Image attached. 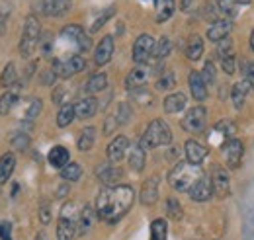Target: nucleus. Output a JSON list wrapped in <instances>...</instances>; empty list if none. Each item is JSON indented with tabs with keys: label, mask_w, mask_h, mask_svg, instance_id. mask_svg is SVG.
<instances>
[{
	"label": "nucleus",
	"mask_w": 254,
	"mask_h": 240,
	"mask_svg": "<svg viewBox=\"0 0 254 240\" xmlns=\"http://www.w3.org/2000/svg\"><path fill=\"white\" fill-rule=\"evenodd\" d=\"M135 191L131 185L104 187L96 199V215L106 223H118L131 209Z\"/></svg>",
	"instance_id": "obj_1"
},
{
	"label": "nucleus",
	"mask_w": 254,
	"mask_h": 240,
	"mask_svg": "<svg viewBox=\"0 0 254 240\" xmlns=\"http://www.w3.org/2000/svg\"><path fill=\"white\" fill-rule=\"evenodd\" d=\"M203 172L199 166H193L190 162H178L170 174H168V181L176 191H190L191 187L201 180Z\"/></svg>",
	"instance_id": "obj_2"
},
{
	"label": "nucleus",
	"mask_w": 254,
	"mask_h": 240,
	"mask_svg": "<svg viewBox=\"0 0 254 240\" xmlns=\"http://www.w3.org/2000/svg\"><path fill=\"white\" fill-rule=\"evenodd\" d=\"M172 141V131L168 127V123L162 120L151 121L139 141V145L143 149H157V147H164V145H170Z\"/></svg>",
	"instance_id": "obj_3"
},
{
	"label": "nucleus",
	"mask_w": 254,
	"mask_h": 240,
	"mask_svg": "<svg viewBox=\"0 0 254 240\" xmlns=\"http://www.w3.org/2000/svg\"><path fill=\"white\" fill-rule=\"evenodd\" d=\"M39 37H41V26H39L37 18L35 16H28V20L24 24L22 41H20V53H22V57H32L35 47L39 45Z\"/></svg>",
	"instance_id": "obj_4"
},
{
	"label": "nucleus",
	"mask_w": 254,
	"mask_h": 240,
	"mask_svg": "<svg viewBox=\"0 0 254 240\" xmlns=\"http://www.w3.org/2000/svg\"><path fill=\"white\" fill-rule=\"evenodd\" d=\"M86 68V60L82 55H72L68 59H55L51 70L59 76V78H70L78 72H82Z\"/></svg>",
	"instance_id": "obj_5"
},
{
	"label": "nucleus",
	"mask_w": 254,
	"mask_h": 240,
	"mask_svg": "<svg viewBox=\"0 0 254 240\" xmlns=\"http://www.w3.org/2000/svg\"><path fill=\"white\" fill-rule=\"evenodd\" d=\"M205 125H207V110L203 106L191 108L182 120V127L188 133H201L205 129Z\"/></svg>",
	"instance_id": "obj_6"
},
{
	"label": "nucleus",
	"mask_w": 254,
	"mask_h": 240,
	"mask_svg": "<svg viewBox=\"0 0 254 240\" xmlns=\"http://www.w3.org/2000/svg\"><path fill=\"white\" fill-rule=\"evenodd\" d=\"M155 53V39L149 33H143L135 39L133 43V60L137 64H145L147 60L151 59V55Z\"/></svg>",
	"instance_id": "obj_7"
},
{
	"label": "nucleus",
	"mask_w": 254,
	"mask_h": 240,
	"mask_svg": "<svg viewBox=\"0 0 254 240\" xmlns=\"http://www.w3.org/2000/svg\"><path fill=\"white\" fill-rule=\"evenodd\" d=\"M209 180H211V185H213V193L217 197H227L231 193V178H229L227 168H223L219 164L213 166Z\"/></svg>",
	"instance_id": "obj_8"
},
{
	"label": "nucleus",
	"mask_w": 254,
	"mask_h": 240,
	"mask_svg": "<svg viewBox=\"0 0 254 240\" xmlns=\"http://www.w3.org/2000/svg\"><path fill=\"white\" fill-rule=\"evenodd\" d=\"M149 76H151V68L149 66H145V64H139V66H135L129 74H127L126 78V86L127 90H139V88H143L145 84H147V80H149Z\"/></svg>",
	"instance_id": "obj_9"
},
{
	"label": "nucleus",
	"mask_w": 254,
	"mask_h": 240,
	"mask_svg": "<svg viewBox=\"0 0 254 240\" xmlns=\"http://www.w3.org/2000/svg\"><path fill=\"white\" fill-rule=\"evenodd\" d=\"M184 152H186V160L193 164V166H199L203 160H205V156H207V147H203L201 143H197V141H186V147H184Z\"/></svg>",
	"instance_id": "obj_10"
},
{
	"label": "nucleus",
	"mask_w": 254,
	"mask_h": 240,
	"mask_svg": "<svg viewBox=\"0 0 254 240\" xmlns=\"http://www.w3.org/2000/svg\"><path fill=\"white\" fill-rule=\"evenodd\" d=\"M243 154H245V147L239 139H231L227 141L225 145V158H227V164L231 168H239L241 160H243Z\"/></svg>",
	"instance_id": "obj_11"
},
{
	"label": "nucleus",
	"mask_w": 254,
	"mask_h": 240,
	"mask_svg": "<svg viewBox=\"0 0 254 240\" xmlns=\"http://www.w3.org/2000/svg\"><path fill=\"white\" fill-rule=\"evenodd\" d=\"M188 193H190L191 201H199V203H201V201L211 199V195H213V185H211V180H209L207 176H201V180L197 181Z\"/></svg>",
	"instance_id": "obj_12"
},
{
	"label": "nucleus",
	"mask_w": 254,
	"mask_h": 240,
	"mask_svg": "<svg viewBox=\"0 0 254 240\" xmlns=\"http://www.w3.org/2000/svg\"><path fill=\"white\" fill-rule=\"evenodd\" d=\"M76 217H68V215H61L59 223H57V240H72L76 235Z\"/></svg>",
	"instance_id": "obj_13"
},
{
	"label": "nucleus",
	"mask_w": 254,
	"mask_h": 240,
	"mask_svg": "<svg viewBox=\"0 0 254 240\" xmlns=\"http://www.w3.org/2000/svg\"><path fill=\"white\" fill-rule=\"evenodd\" d=\"M139 197H141L143 205H155L157 203V199H159V176H153L143 183Z\"/></svg>",
	"instance_id": "obj_14"
},
{
	"label": "nucleus",
	"mask_w": 254,
	"mask_h": 240,
	"mask_svg": "<svg viewBox=\"0 0 254 240\" xmlns=\"http://www.w3.org/2000/svg\"><path fill=\"white\" fill-rule=\"evenodd\" d=\"M112 55H114V37H112V35H106V37L98 43V47H96V53H94L96 64H98V66L108 64L110 59H112Z\"/></svg>",
	"instance_id": "obj_15"
},
{
	"label": "nucleus",
	"mask_w": 254,
	"mask_h": 240,
	"mask_svg": "<svg viewBox=\"0 0 254 240\" xmlns=\"http://www.w3.org/2000/svg\"><path fill=\"white\" fill-rule=\"evenodd\" d=\"M124 176V172H122V168H118L116 164H102L100 168H98V178L100 181L104 183V185H108V187H114L120 178Z\"/></svg>",
	"instance_id": "obj_16"
},
{
	"label": "nucleus",
	"mask_w": 254,
	"mask_h": 240,
	"mask_svg": "<svg viewBox=\"0 0 254 240\" xmlns=\"http://www.w3.org/2000/svg\"><path fill=\"white\" fill-rule=\"evenodd\" d=\"M188 84H190V92L193 96V100L203 102L207 98V84H205V80H203V76L199 72L191 70L190 76H188Z\"/></svg>",
	"instance_id": "obj_17"
},
{
	"label": "nucleus",
	"mask_w": 254,
	"mask_h": 240,
	"mask_svg": "<svg viewBox=\"0 0 254 240\" xmlns=\"http://www.w3.org/2000/svg\"><path fill=\"white\" fill-rule=\"evenodd\" d=\"M233 30V24L229 22V20H215L209 28H207V37H209V41H215V43H219L223 41L229 33Z\"/></svg>",
	"instance_id": "obj_18"
},
{
	"label": "nucleus",
	"mask_w": 254,
	"mask_h": 240,
	"mask_svg": "<svg viewBox=\"0 0 254 240\" xmlns=\"http://www.w3.org/2000/svg\"><path fill=\"white\" fill-rule=\"evenodd\" d=\"M74 112H76V118H78V120H90V118H94L96 112H98V102H96V98H92V96L82 98V100L74 106Z\"/></svg>",
	"instance_id": "obj_19"
},
{
	"label": "nucleus",
	"mask_w": 254,
	"mask_h": 240,
	"mask_svg": "<svg viewBox=\"0 0 254 240\" xmlns=\"http://www.w3.org/2000/svg\"><path fill=\"white\" fill-rule=\"evenodd\" d=\"M127 150H129V141H127V137L120 135V137H116V139L110 143V147H108V158H110L112 162H120V160L126 156Z\"/></svg>",
	"instance_id": "obj_20"
},
{
	"label": "nucleus",
	"mask_w": 254,
	"mask_h": 240,
	"mask_svg": "<svg viewBox=\"0 0 254 240\" xmlns=\"http://www.w3.org/2000/svg\"><path fill=\"white\" fill-rule=\"evenodd\" d=\"M186 104H188L186 94L176 92V94H170V96H166V98H164L162 108H164V112H166V114H178V112H182V110L186 108Z\"/></svg>",
	"instance_id": "obj_21"
},
{
	"label": "nucleus",
	"mask_w": 254,
	"mask_h": 240,
	"mask_svg": "<svg viewBox=\"0 0 254 240\" xmlns=\"http://www.w3.org/2000/svg\"><path fill=\"white\" fill-rule=\"evenodd\" d=\"M70 8V0H43L41 2V12L47 16H61L64 12H68Z\"/></svg>",
	"instance_id": "obj_22"
},
{
	"label": "nucleus",
	"mask_w": 254,
	"mask_h": 240,
	"mask_svg": "<svg viewBox=\"0 0 254 240\" xmlns=\"http://www.w3.org/2000/svg\"><path fill=\"white\" fill-rule=\"evenodd\" d=\"M251 88H253V86L249 84V80H241V82H237V84L233 86V90H231V100H233V104H235L237 110H243L245 100H247Z\"/></svg>",
	"instance_id": "obj_23"
},
{
	"label": "nucleus",
	"mask_w": 254,
	"mask_h": 240,
	"mask_svg": "<svg viewBox=\"0 0 254 240\" xmlns=\"http://www.w3.org/2000/svg\"><path fill=\"white\" fill-rule=\"evenodd\" d=\"M14 168H16V156L12 152H4L0 156V185L10 180Z\"/></svg>",
	"instance_id": "obj_24"
},
{
	"label": "nucleus",
	"mask_w": 254,
	"mask_h": 240,
	"mask_svg": "<svg viewBox=\"0 0 254 240\" xmlns=\"http://www.w3.org/2000/svg\"><path fill=\"white\" fill-rule=\"evenodd\" d=\"M47 160L53 168H64L70 162V154L64 147H53L47 154Z\"/></svg>",
	"instance_id": "obj_25"
},
{
	"label": "nucleus",
	"mask_w": 254,
	"mask_h": 240,
	"mask_svg": "<svg viewBox=\"0 0 254 240\" xmlns=\"http://www.w3.org/2000/svg\"><path fill=\"white\" fill-rule=\"evenodd\" d=\"M184 53H186V57L190 60L201 59V55H203V39L199 35H190Z\"/></svg>",
	"instance_id": "obj_26"
},
{
	"label": "nucleus",
	"mask_w": 254,
	"mask_h": 240,
	"mask_svg": "<svg viewBox=\"0 0 254 240\" xmlns=\"http://www.w3.org/2000/svg\"><path fill=\"white\" fill-rule=\"evenodd\" d=\"M145 162H147V156H145V149L141 145H133L129 149V166L135 170V172H141L145 168Z\"/></svg>",
	"instance_id": "obj_27"
},
{
	"label": "nucleus",
	"mask_w": 254,
	"mask_h": 240,
	"mask_svg": "<svg viewBox=\"0 0 254 240\" xmlns=\"http://www.w3.org/2000/svg\"><path fill=\"white\" fill-rule=\"evenodd\" d=\"M78 233L80 235H84V233H88L90 229H92V225H94V209L92 207H82L80 209V215H78Z\"/></svg>",
	"instance_id": "obj_28"
},
{
	"label": "nucleus",
	"mask_w": 254,
	"mask_h": 240,
	"mask_svg": "<svg viewBox=\"0 0 254 240\" xmlns=\"http://www.w3.org/2000/svg\"><path fill=\"white\" fill-rule=\"evenodd\" d=\"M94 143H96V129L94 127H84L82 133H80V137H78V143H76L78 150H90L94 147Z\"/></svg>",
	"instance_id": "obj_29"
},
{
	"label": "nucleus",
	"mask_w": 254,
	"mask_h": 240,
	"mask_svg": "<svg viewBox=\"0 0 254 240\" xmlns=\"http://www.w3.org/2000/svg\"><path fill=\"white\" fill-rule=\"evenodd\" d=\"M106 86H108V76L104 72H96V74H92L88 78V82H86V92L98 94V92L106 90Z\"/></svg>",
	"instance_id": "obj_30"
},
{
	"label": "nucleus",
	"mask_w": 254,
	"mask_h": 240,
	"mask_svg": "<svg viewBox=\"0 0 254 240\" xmlns=\"http://www.w3.org/2000/svg\"><path fill=\"white\" fill-rule=\"evenodd\" d=\"M18 104V92L6 90L0 96V116H6L12 112V108Z\"/></svg>",
	"instance_id": "obj_31"
},
{
	"label": "nucleus",
	"mask_w": 254,
	"mask_h": 240,
	"mask_svg": "<svg viewBox=\"0 0 254 240\" xmlns=\"http://www.w3.org/2000/svg\"><path fill=\"white\" fill-rule=\"evenodd\" d=\"M76 118V112H74V106L72 104H63L59 114H57V125L59 127H68Z\"/></svg>",
	"instance_id": "obj_32"
},
{
	"label": "nucleus",
	"mask_w": 254,
	"mask_h": 240,
	"mask_svg": "<svg viewBox=\"0 0 254 240\" xmlns=\"http://www.w3.org/2000/svg\"><path fill=\"white\" fill-rule=\"evenodd\" d=\"M82 176V166L78 162H68L64 168H61V178L64 181H76Z\"/></svg>",
	"instance_id": "obj_33"
},
{
	"label": "nucleus",
	"mask_w": 254,
	"mask_h": 240,
	"mask_svg": "<svg viewBox=\"0 0 254 240\" xmlns=\"http://www.w3.org/2000/svg\"><path fill=\"white\" fill-rule=\"evenodd\" d=\"M174 10H176V2H174V0H160L159 12H157V22H159V24L166 22V20L174 14Z\"/></svg>",
	"instance_id": "obj_34"
},
{
	"label": "nucleus",
	"mask_w": 254,
	"mask_h": 240,
	"mask_svg": "<svg viewBox=\"0 0 254 240\" xmlns=\"http://www.w3.org/2000/svg\"><path fill=\"white\" fill-rule=\"evenodd\" d=\"M168 237V225L164 219H155L151 225V240H166Z\"/></svg>",
	"instance_id": "obj_35"
},
{
	"label": "nucleus",
	"mask_w": 254,
	"mask_h": 240,
	"mask_svg": "<svg viewBox=\"0 0 254 240\" xmlns=\"http://www.w3.org/2000/svg\"><path fill=\"white\" fill-rule=\"evenodd\" d=\"M170 51H172V41H170V37L168 35H162L159 41L155 43V57L157 59H164V57H168L170 55Z\"/></svg>",
	"instance_id": "obj_36"
},
{
	"label": "nucleus",
	"mask_w": 254,
	"mask_h": 240,
	"mask_svg": "<svg viewBox=\"0 0 254 240\" xmlns=\"http://www.w3.org/2000/svg\"><path fill=\"white\" fill-rule=\"evenodd\" d=\"M251 4V0H219V10L223 14H229V16H235L237 10L241 6H247Z\"/></svg>",
	"instance_id": "obj_37"
},
{
	"label": "nucleus",
	"mask_w": 254,
	"mask_h": 240,
	"mask_svg": "<svg viewBox=\"0 0 254 240\" xmlns=\"http://www.w3.org/2000/svg\"><path fill=\"white\" fill-rule=\"evenodd\" d=\"M14 84H16V66H14V62H8L0 74V86L10 88Z\"/></svg>",
	"instance_id": "obj_38"
},
{
	"label": "nucleus",
	"mask_w": 254,
	"mask_h": 240,
	"mask_svg": "<svg viewBox=\"0 0 254 240\" xmlns=\"http://www.w3.org/2000/svg\"><path fill=\"white\" fill-rule=\"evenodd\" d=\"M176 84V78H174V72L172 70H162L160 72V76L157 78V88L159 90H170L172 86Z\"/></svg>",
	"instance_id": "obj_39"
},
{
	"label": "nucleus",
	"mask_w": 254,
	"mask_h": 240,
	"mask_svg": "<svg viewBox=\"0 0 254 240\" xmlns=\"http://www.w3.org/2000/svg\"><path fill=\"white\" fill-rule=\"evenodd\" d=\"M84 35V30L80 28V26H66V28H63V31H61V37L63 39H66V41H72L74 45L78 43V39Z\"/></svg>",
	"instance_id": "obj_40"
},
{
	"label": "nucleus",
	"mask_w": 254,
	"mask_h": 240,
	"mask_svg": "<svg viewBox=\"0 0 254 240\" xmlns=\"http://www.w3.org/2000/svg\"><path fill=\"white\" fill-rule=\"evenodd\" d=\"M53 47H55V39H53V35H51V33H43V35L39 37V51H41L45 57H51Z\"/></svg>",
	"instance_id": "obj_41"
},
{
	"label": "nucleus",
	"mask_w": 254,
	"mask_h": 240,
	"mask_svg": "<svg viewBox=\"0 0 254 240\" xmlns=\"http://www.w3.org/2000/svg\"><path fill=\"white\" fill-rule=\"evenodd\" d=\"M114 14H116V6H108V8H106L98 18H96V22L92 24L90 31H98L104 24H106V22H108V20H110V18H112V16H114Z\"/></svg>",
	"instance_id": "obj_42"
},
{
	"label": "nucleus",
	"mask_w": 254,
	"mask_h": 240,
	"mask_svg": "<svg viewBox=\"0 0 254 240\" xmlns=\"http://www.w3.org/2000/svg\"><path fill=\"white\" fill-rule=\"evenodd\" d=\"M41 108H43V106H41V100H39V98H32L30 104H28V110H26V116H24V118L28 121H33L41 114Z\"/></svg>",
	"instance_id": "obj_43"
},
{
	"label": "nucleus",
	"mask_w": 254,
	"mask_h": 240,
	"mask_svg": "<svg viewBox=\"0 0 254 240\" xmlns=\"http://www.w3.org/2000/svg\"><path fill=\"white\" fill-rule=\"evenodd\" d=\"M166 213H168V217H170V219H174V221L182 219V205L178 203V199L170 197V199L166 201Z\"/></svg>",
	"instance_id": "obj_44"
},
{
	"label": "nucleus",
	"mask_w": 254,
	"mask_h": 240,
	"mask_svg": "<svg viewBox=\"0 0 254 240\" xmlns=\"http://www.w3.org/2000/svg\"><path fill=\"white\" fill-rule=\"evenodd\" d=\"M12 147L14 149H18V150H24V149H28L30 147V137L26 135V133H16L14 137H12Z\"/></svg>",
	"instance_id": "obj_45"
},
{
	"label": "nucleus",
	"mask_w": 254,
	"mask_h": 240,
	"mask_svg": "<svg viewBox=\"0 0 254 240\" xmlns=\"http://www.w3.org/2000/svg\"><path fill=\"white\" fill-rule=\"evenodd\" d=\"M217 55H219V59H225V57H231V55H233V41H231L229 37H225L223 41H219V45H217Z\"/></svg>",
	"instance_id": "obj_46"
},
{
	"label": "nucleus",
	"mask_w": 254,
	"mask_h": 240,
	"mask_svg": "<svg viewBox=\"0 0 254 240\" xmlns=\"http://www.w3.org/2000/svg\"><path fill=\"white\" fill-rule=\"evenodd\" d=\"M201 76H203L205 84H213V82H215V64H213V60H207V62H205Z\"/></svg>",
	"instance_id": "obj_47"
},
{
	"label": "nucleus",
	"mask_w": 254,
	"mask_h": 240,
	"mask_svg": "<svg viewBox=\"0 0 254 240\" xmlns=\"http://www.w3.org/2000/svg\"><path fill=\"white\" fill-rule=\"evenodd\" d=\"M215 129H217V131H219L221 135H225V137H231V135H235V131H237V127H235V123H233V121H229V120L219 121Z\"/></svg>",
	"instance_id": "obj_48"
},
{
	"label": "nucleus",
	"mask_w": 254,
	"mask_h": 240,
	"mask_svg": "<svg viewBox=\"0 0 254 240\" xmlns=\"http://www.w3.org/2000/svg\"><path fill=\"white\" fill-rule=\"evenodd\" d=\"M116 118H118V123H120V125H124V123L129 121V118H131V108H129V104H120Z\"/></svg>",
	"instance_id": "obj_49"
},
{
	"label": "nucleus",
	"mask_w": 254,
	"mask_h": 240,
	"mask_svg": "<svg viewBox=\"0 0 254 240\" xmlns=\"http://www.w3.org/2000/svg\"><path fill=\"white\" fill-rule=\"evenodd\" d=\"M243 74H245V80H249V84L254 88V62L243 60Z\"/></svg>",
	"instance_id": "obj_50"
},
{
	"label": "nucleus",
	"mask_w": 254,
	"mask_h": 240,
	"mask_svg": "<svg viewBox=\"0 0 254 240\" xmlns=\"http://www.w3.org/2000/svg\"><path fill=\"white\" fill-rule=\"evenodd\" d=\"M118 125H120V123H118V118H116V116H108V120H106V123H104V133H106V135L114 133Z\"/></svg>",
	"instance_id": "obj_51"
},
{
	"label": "nucleus",
	"mask_w": 254,
	"mask_h": 240,
	"mask_svg": "<svg viewBox=\"0 0 254 240\" xmlns=\"http://www.w3.org/2000/svg\"><path fill=\"white\" fill-rule=\"evenodd\" d=\"M39 219H41V223H43V225H49V221H51V209H49V203H41Z\"/></svg>",
	"instance_id": "obj_52"
},
{
	"label": "nucleus",
	"mask_w": 254,
	"mask_h": 240,
	"mask_svg": "<svg viewBox=\"0 0 254 240\" xmlns=\"http://www.w3.org/2000/svg\"><path fill=\"white\" fill-rule=\"evenodd\" d=\"M221 64H223V70H225L227 74H233V72H235V55L221 59Z\"/></svg>",
	"instance_id": "obj_53"
},
{
	"label": "nucleus",
	"mask_w": 254,
	"mask_h": 240,
	"mask_svg": "<svg viewBox=\"0 0 254 240\" xmlns=\"http://www.w3.org/2000/svg\"><path fill=\"white\" fill-rule=\"evenodd\" d=\"M63 96H64L63 88H57V90L53 92V102L55 104H63Z\"/></svg>",
	"instance_id": "obj_54"
},
{
	"label": "nucleus",
	"mask_w": 254,
	"mask_h": 240,
	"mask_svg": "<svg viewBox=\"0 0 254 240\" xmlns=\"http://www.w3.org/2000/svg\"><path fill=\"white\" fill-rule=\"evenodd\" d=\"M193 2H195V0H180V8H182L184 12H190L191 8H193Z\"/></svg>",
	"instance_id": "obj_55"
},
{
	"label": "nucleus",
	"mask_w": 254,
	"mask_h": 240,
	"mask_svg": "<svg viewBox=\"0 0 254 240\" xmlns=\"http://www.w3.org/2000/svg\"><path fill=\"white\" fill-rule=\"evenodd\" d=\"M251 47H253V51H254V30H253V33H251Z\"/></svg>",
	"instance_id": "obj_56"
},
{
	"label": "nucleus",
	"mask_w": 254,
	"mask_h": 240,
	"mask_svg": "<svg viewBox=\"0 0 254 240\" xmlns=\"http://www.w3.org/2000/svg\"><path fill=\"white\" fill-rule=\"evenodd\" d=\"M35 240H47V237H45V235H37V237H35Z\"/></svg>",
	"instance_id": "obj_57"
},
{
	"label": "nucleus",
	"mask_w": 254,
	"mask_h": 240,
	"mask_svg": "<svg viewBox=\"0 0 254 240\" xmlns=\"http://www.w3.org/2000/svg\"><path fill=\"white\" fill-rule=\"evenodd\" d=\"M151 2H157V0H151Z\"/></svg>",
	"instance_id": "obj_58"
}]
</instances>
